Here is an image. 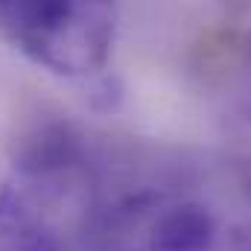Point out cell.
<instances>
[{"mask_svg":"<svg viewBox=\"0 0 251 251\" xmlns=\"http://www.w3.org/2000/svg\"><path fill=\"white\" fill-rule=\"evenodd\" d=\"M234 3H240V6H251V0H234Z\"/></svg>","mask_w":251,"mask_h":251,"instance_id":"5b68a950","label":"cell"},{"mask_svg":"<svg viewBox=\"0 0 251 251\" xmlns=\"http://www.w3.org/2000/svg\"><path fill=\"white\" fill-rule=\"evenodd\" d=\"M91 251H240V225L199 193L146 187L102 207Z\"/></svg>","mask_w":251,"mask_h":251,"instance_id":"7a4b0ae2","label":"cell"},{"mask_svg":"<svg viewBox=\"0 0 251 251\" xmlns=\"http://www.w3.org/2000/svg\"><path fill=\"white\" fill-rule=\"evenodd\" d=\"M102 216L88 149L67 126L29 131L0 181V251H85Z\"/></svg>","mask_w":251,"mask_h":251,"instance_id":"6da1fadb","label":"cell"},{"mask_svg":"<svg viewBox=\"0 0 251 251\" xmlns=\"http://www.w3.org/2000/svg\"><path fill=\"white\" fill-rule=\"evenodd\" d=\"M0 26L38 67L64 79H91L114 50V0H0Z\"/></svg>","mask_w":251,"mask_h":251,"instance_id":"3957f363","label":"cell"},{"mask_svg":"<svg viewBox=\"0 0 251 251\" xmlns=\"http://www.w3.org/2000/svg\"><path fill=\"white\" fill-rule=\"evenodd\" d=\"M240 251H251V216L249 222L240 228Z\"/></svg>","mask_w":251,"mask_h":251,"instance_id":"277c9868","label":"cell"}]
</instances>
